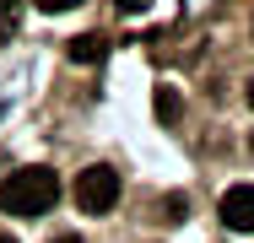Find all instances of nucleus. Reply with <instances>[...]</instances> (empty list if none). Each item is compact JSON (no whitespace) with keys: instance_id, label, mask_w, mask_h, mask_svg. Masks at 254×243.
Wrapping results in <instances>:
<instances>
[{"instance_id":"9","label":"nucleus","mask_w":254,"mask_h":243,"mask_svg":"<svg viewBox=\"0 0 254 243\" xmlns=\"http://www.w3.org/2000/svg\"><path fill=\"white\" fill-rule=\"evenodd\" d=\"M114 5H119V16H141V11L152 5V0H114Z\"/></svg>"},{"instance_id":"4","label":"nucleus","mask_w":254,"mask_h":243,"mask_svg":"<svg viewBox=\"0 0 254 243\" xmlns=\"http://www.w3.org/2000/svg\"><path fill=\"white\" fill-rule=\"evenodd\" d=\"M108 33H81V38H70L65 44V54L76 60V65H98V60H108Z\"/></svg>"},{"instance_id":"1","label":"nucleus","mask_w":254,"mask_h":243,"mask_svg":"<svg viewBox=\"0 0 254 243\" xmlns=\"http://www.w3.org/2000/svg\"><path fill=\"white\" fill-rule=\"evenodd\" d=\"M54 200H60L54 168H16L0 179V211H11V216H44L54 211Z\"/></svg>"},{"instance_id":"12","label":"nucleus","mask_w":254,"mask_h":243,"mask_svg":"<svg viewBox=\"0 0 254 243\" xmlns=\"http://www.w3.org/2000/svg\"><path fill=\"white\" fill-rule=\"evenodd\" d=\"M249 108H254V81H249Z\"/></svg>"},{"instance_id":"5","label":"nucleus","mask_w":254,"mask_h":243,"mask_svg":"<svg viewBox=\"0 0 254 243\" xmlns=\"http://www.w3.org/2000/svg\"><path fill=\"white\" fill-rule=\"evenodd\" d=\"M157 216H162V222H173V227H179V222H184V216H190V194H162V200H157Z\"/></svg>"},{"instance_id":"11","label":"nucleus","mask_w":254,"mask_h":243,"mask_svg":"<svg viewBox=\"0 0 254 243\" xmlns=\"http://www.w3.org/2000/svg\"><path fill=\"white\" fill-rule=\"evenodd\" d=\"M54 243H81V238H54Z\"/></svg>"},{"instance_id":"8","label":"nucleus","mask_w":254,"mask_h":243,"mask_svg":"<svg viewBox=\"0 0 254 243\" xmlns=\"http://www.w3.org/2000/svg\"><path fill=\"white\" fill-rule=\"evenodd\" d=\"M81 0H38V11H49V16H60V11H76Z\"/></svg>"},{"instance_id":"6","label":"nucleus","mask_w":254,"mask_h":243,"mask_svg":"<svg viewBox=\"0 0 254 243\" xmlns=\"http://www.w3.org/2000/svg\"><path fill=\"white\" fill-rule=\"evenodd\" d=\"M22 27V0H0V44H11Z\"/></svg>"},{"instance_id":"10","label":"nucleus","mask_w":254,"mask_h":243,"mask_svg":"<svg viewBox=\"0 0 254 243\" xmlns=\"http://www.w3.org/2000/svg\"><path fill=\"white\" fill-rule=\"evenodd\" d=\"M0 243H16V238H11V233H0Z\"/></svg>"},{"instance_id":"7","label":"nucleus","mask_w":254,"mask_h":243,"mask_svg":"<svg viewBox=\"0 0 254 243\" xmlns=\"http://www.w3.org/2000/svg\"><path fill=\"white\" fill-rule=\"evenodd\" d=\"M179 114H184L179 92H173V87H157V119H162V124H179Z\"/></svg>"},{"instance_id":"2","label":"nucleus","mask_w":254,"mask_h":243,"mask_svg":"<svg viewBox=\"0 0 254 243\" xmlns=\"http://www.w3.org/2000/svg\"><path fill=\"white\" fill-rule=\"evenodd\" d=\"M114 200H119V173H114L108 162H92V168L76 173V211H87V216H108Z\"/></svg>"},{"instance_id":"3","label":"nucleus","mask_w":254,"mask_h":243,"mask_svg":"<svg viewBox=\"0 0 254 243\" xmlns=\"http://www.w3.org/2000/svg\"><path fill=\"white\" fill-rule=\"evenodd\" d=\"M222 227H233V233H254V184H233V189L222 194Z\"/></svg>"}]
</instances>
